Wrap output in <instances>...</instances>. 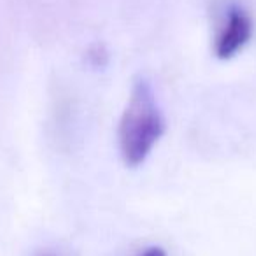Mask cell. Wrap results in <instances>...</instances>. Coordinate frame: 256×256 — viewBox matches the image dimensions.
I'll return each mask as SVG.
<instances>
[{"label": "cell", "mask_w": 256, "mask_h": 256, "mask_svg": "<svg viewBox=\"0 0 256 256\" xmlns=\"http://www.w3.org/2000/svg\"><path fill=\"white\" fill-rule=\"evenodd\" d=\"M252 36V23L242 9H232L226 25L216 42V53L220 58H232L249 42Z\"/></svg>", "instance_id": "cell-2"}, {"label": "cell", "mask_w": 256, "mask_h": 256, "mask_svg": "<svg viewBox=\"0 0 256 256\" xmlns=\"http://www.w3.org/2000/svg\"><path fill=\"white\" fill-rule=\"evenodd\" d=\"M46 256H50V254H46Z\"/></svg>", "instance_id": "cell-4"}, {"label": "cell", "mask_w": 256, "mask_h": 256, "mask_svg": "<svg viewBox=\"0 0 256 256\" xmlns=\"http://www.w3.org/2000/svg\"><path fill=\"white\" fill-rule=\"evenodd\" d=\"M165 124L158 109L153 88L146 79L134 84L132 95L120 123L121 156L128 167H139L146 162L154 144L164 136Z\"/></svg>", "instance_id": "cell-1"}, {"label": "cell", "mask_w": 256, "mask_h": 256, "mask_svg": "<svg viewBox=\"0 0 256 256\" xmlns=\"http://www.w3.org/2000/svg\"><path fill=\"white\" fill-rule=\"evenodd\" d=\"M140 256H167V252H165V249L158 248V246H153V248L146 249Z\"/></svg>", "instance_id": "cell-3"}]
</instances>
